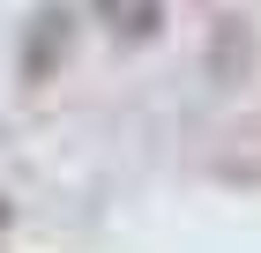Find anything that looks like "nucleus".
<instances>
[{"label": "nucleus", "instance_id": "obj_2", "mask_svg": "<svg viewBox=\"0 0 261 253\" xmlns=\"http://www.w3.org/2000/svg\"><path fill=\"white\" fill-rule=\"evenodd\" d=\"M0 223H8V201H0Z\"/></svg>", "mask_w": 261, "mask_h": 253}, {"label": "nucleus", "instance_id": "obj_1", "mask_svg": "<svg viewBox=\"0 0 261 253\" xmlns=\"http://www.w3.org/2000/svg\"><path fill=\"white\" fill-rule=\"evenodd\" d=\"M105 15H112V30H127V38H149L157 30V0H97Z\"/></svg>", "mask_w": 261, "mask_h": 253}]
</instances>
